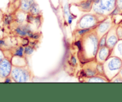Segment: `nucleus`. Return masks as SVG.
Returning <instances> with one entry per match:
<instances>
[{
  "label": "nucleus",
  "mask_w": 122,
  "mask_h": 102,
  "mask_svg": "<svg viewBox=\"0 0 122 102\" xmlns=\"http://www.w3.org/2000/svg\"><path fill=\"white\" fill-rule=\"evenodd\" d=\"M98 48L99 38L94 28L82 36L79 55L81 59L85 62L94 60Z\"/></svg>",
  "instance_id": "nucleus-1"
},
{
  "label": "nucleus",
  "mask_w": 122,
  "mask_h": 102,
  "mask_svg": "<svg viewBox=\"0 0 122 102\" xmlns=\"http://www.w3.org/2000/svg\"><path fill=\"white\" fill-rule=\"evenodd\" d=\"M116 0H94L90 13L107 17L112 14L116 8Z\"/></svg>",
  "instance_id": "nucleus-2"
},
{
  "label": "nucleus",
  "mask_w": 122,
  "mask_h": 102,
  "mask_svg": "<svg viewBox=\"0 0 122 102\" xmlns=\"http://www.w3.org/2000/svg\"><path fill=\"white\" fill-rule=\"evenodd\" d=\"M102 66L104 75L110 82L112 78L119 74L122 68V60L117 57L110 56L102 64Z\"/></svg>",
  "instance_id": "nucleus-3"
},
{
  "label": "nucleus",
  "mask_w": 122,
  "mask_h": 102,
  "mask_svg": "<svg viewBox=\"0 0 122 102\" xmlns=\"http://www.w3.org/2000/svg\"><path fill=\"white\" fill-rule=\"evenodd\" d=\"M106 17L97 15L92 13H88L82 15L77 21L75 30L81 29H92L102 21Z\"/></svg>",
  "instance_id": "nucleus-4"
},
{
  "label": "nucleus",
  "mask_w": 122,
  "mask_h": 102,
  "mask_svg": "<svg viewBox=\"0 0 122 102\" xmlns=\"http://www.w3.org/2000/svg\"><path fill=\"white\" fill-rule=\"evenodd\" d=\"M11 77L15 83H28L32 81V73L29 67L13 66Z\"/></svg>",
  "instance_id": "nucleus-5"
},
{
  "label": "nucleus",
  "mask_w": 122,
  "mask_h": 102,
  "mask_svg": "<svg viewBox=\"0 0 122 102\" xmlns=\"http://www.w3.org/2000/svg\"><path fill=\"white\" fill-rule=\"evenodd\" d=\"M112 15L107 17L104 20L100 23L95 27V31L99 39L103 36L107 34L110 30L114 26Z\"/></svg>",
  "instance_id": "nucleus-6"
},
{
  "label": "nucleus",
  "mask_w": 122,
  "mask_h": 102,
  "mask_svg": "<svg viewBox=\"0 0 122 102\" xmlns=\"http://www.w3.org/2000/svg\"><path fill=\"white\" fill-rule=\"evenodd\" d=\"M111 52L112 49L107 45L102 47H99L95 56V60L98 64H102L110 56Z\"/></svg>",
  "instance_id": "nucleus-7"
},
{
  "label": "nucleus",
  "mask_w": 122,
  "mask_h": 102,
  "mask_svg": "<svg viewBox=\"0 0 122 102\" xmlns=\"http://www.w3.org/2000/svg\"><path fill=\"white\" fill-rule=\"evenodd\" d=\"M13 65L11 62L7 58H4L0 62V78L5 79L6 77L10 76Z\"/></svg>",
  "instance_id": "nucleus-8"
},
{
  "label": "nucleus",
  "mask_w": 122,
  "mask_h": 102,
  "mask_svg": "<svg viewBox=\"0 0 122 102\" xmlns=\"http://www.w3.org/2000/svg\"><path fill=\"white\" fill-rule=\"evenodd\" d=\"M117 25H114L106 34V45L112 49L119 40L116 33Z\"/></svg>",
  "instance_id": "nucleus-9"
},
{
  "label": "nucleus",
  "mask_w": 122,
  "mask_h": 102,
  "mask_svg": "<svg viewBox=\"0 0 122 102\" xmlns=\"http://www.w3.org/2000/svg\"><path fill=\"white\" fill-rule=\"evenodd\" d=\"M15 32L17 35L23 37L31 36L33 35L30 26L28 24V23H25L19 24L17 27L15 28Z\"/></svg>",
  "instance_id": "nucleus-10"
},
{
  "label": "nucleus",
  "mask_w": 122,
  "mask_h": 102,
  "mask_svg": "<svg viewBox=\"0 0 122 102\" xmlns=\"http://www.w3.org/2000/svg\"><path fill=\"white\" fill-rule=\"evenodd\" d=\"M88 64L85 65V68H83V70L84 71L85 77H92V76L99 75L98 71L97 70V62L95 59L91 60V61L88 62Z\"/></svg>",
  "instance_id": "nucleus-11"
},
{
  "label": "nucleus",
  "mask_w": 122,
  "mask_h": 102,
  "mask_svg": "<svg viewBox=\"0 0 122 102\" xmlns=\"http://www.w3.org/2000/svg\"><path fill=\"white\" fill-rule=\"evenodd\" d=\"M94 0H84L77 4L80 10L85 13H90L92 10Z\"/></svg>",
  "instance_id": "nucleus-12"
},
{
  "label": "nucleus",
  "mask_w": 122,
  "mask_h": 102,
  "mask_svg": "<svg viewBox=\"0 0 122 102\" xmlns=\"http://www.w3.org/2000/svg\"><path fill=\"white\" fill-rule=\"evenodd\" d=\"M11 62L13 66H25L27 65V60L25 56L13 55L11 59Z\"/></svg>",
  "instance_id": "nucleus-13"
},
{
  "label": "nucleus",
  "mask_w": 122,
  "mask_h": 102,
  "mask_svg": "<svg viewBox=\"0 0 122 102\" xmlns=\"http://www.w3.org/2000/svg\"><path fill=\"white\" fill-rule=\"evenodd\" d=\"M83 82L86 83H106L109 82L108 79L103 75H97L92 77H85L83 78Z\"/></svg>",
  "instance_id": "nucleus-14"
},
{
  "label": "nucleus",
  "mask_w": 122,
  "mask_h": 102,
  "mask_svg": "<svg viewBox=\"0 0 122 102\" xmlns=\"http://www.w3.org/2000/svg\"><path fill=\"white\" fill-rule=\"evenodd\" d=\"M35 2V0H20L19 9L29 13L31 7Z\"/></svg>",
  "instance_id": "nucleus-15"
},
{
  "label": "nucleus",
  "mask_w": 122,
  "mask_h": 102,
  "mask_svg": "<svg viewBox=\"0 0 122 102\" xmlns=\"http://www.w3.org/2000/svg\"><path fill=\"white\" fill-rule=\"evenodd\" d=\"M110 56L117 57L122 60V40H119L112 49Z\"/></svg>",
  "instance_id": "nucleus-16"
},
{
  "label": "nucleus",
  "mask_w": 122,
  "mask_h": 102,
  "mask_svg": "<svg viewBox=\"0 0 122 102\" xmlns=\"http://www.w3.org/2000/svg\"><path fill=\"white\" fill-rule=\"evenodd\" d=\"M28 14L29 13H26V12L19 9L15 15L17 22L19 24H22L26 22L27 21Z\"/></svg>",
  "instance_id": "nucleus-17"
},
{
  "label": "nucleus",
  "mask_w": 122,
  "mask_h": 102,
  "mask_svg": "<svg viewBox=\"0 0 122 102\" xmlns=\"http://www.w3.org/2000/svg\"><path fill=\"white\" fill-rule=\"evenodd\" d=\"M29 14H31L32 15L35 17L36 16H39L40 14H41V11L40 8H39V5H38V4L36 2H35L33 4V5L31 7L30 9V11L29 13Z\"/></svg>",
  "instance_id": "nucleus-18"
},
{
  "label": "nucleus",
  "mask_w": 122,
  "mask_h": 102,
  "mask_svg": "<svg viewBox=\"0 0 122 102\" xmlns=\"http://www.w3.org/2000/svg\"><path fill=\"white\" fill-rule=\"evenodd\" d=\"M118 14H122V0H116V8L112 15Z\"/></svg>",
  "instance_id": "nucleus-19"
},
{
  "label": "nucleus",
  "mask_w": 122,
  "mask_h": 102,
  "mask_svg": "<svg viewBox=\"0 0 122 102\" xmlns=\"http://www.w3.org/2000/svg\"><path fill=\"white\" fill-rule=\"evenodd\" d=\"M13 55L19 56H24L25 55V47L19 46L15 50Z\"/></svg>",
  "instance_id": "nucleus-20"
},
{
  "label": "nucleus",
  "mask_w": 122,
  "mask_h": 102,
  "mask_svg": "<svg viewBox=\"0 0 122 102\" xmlns=\"http://www.w3.org/2000/svg\"><path fill=\"white\" fill-rule=\"evenodd\" d=\"M35 49L33 48L32 46H30V45H27V46L25 47V55L26 56H30L32 55V53L34 52Z\"/></svg>",
  "instance_id": "nucleus-21"
},
{
  "label": "nucleus",
  "mask_w": 122,
  "mask_h": 102,
  "mask_svg": "<svg viewBox=\"0 0 122 102\" xmlns=\"http://www.w3.org/2000/svg\"><path fill=\"white\" fill-rule=\"evenodd\" d=\"M116 33L119 40H122V24L117 25L116 28Z\"/></svg>",
  "instance_id": "nucleus-22"
},
{
  "label": "nucleus",
  "mask_w": 122,
  "mask_h": 102,
  "mask_svg": "<svg viewBox=\"0 0 122 102\" xmlns=\"http://www.w3.org/2000/svg\"><path fill=\"white\" fill-rule=\"evenodd\" d=\"M106 46V34L99 39V47Z\"/></svg>",
  "instance_id": "nucleus-23"
},
{
  "label": "nucleus",
  "mask_w": 122,
  "mask_h": 102,
  "mask_svg": "<svg viewBox=\"0 0 122 102\" xmlns=\"http://www.w3.org/2000/svg\"><path fill=\"white\" fill-rule=\"evenodd\" d=\"M110 82H112V83H122V78L120 76V75L117 74L114 78H112V79Z\"/></svg>",
  "instance_id": "nucleus-24"
},
{
  "label": "nucleus",
  "mask_w": 122,
  "mask_h": 102,
  "mask_svg": "<svg viewBox=\"0 0 122 102\" xmlns=\"http://www.w3.org/2000/svg\"><path fill=\"white\" fill-rule=\"evenodd\" d=\"M4 82L6 83H11V82H14V81H13V79H12L11 76H9V77H7L5 78Z\"/></svg>",
  "instance_id": "nucleus-25"
},
{
  "label": "nucleus",
  "mask_w": 122,
  "mask_h": 102,
  "mask_svg": "<svg viewBox=\"0 0 122 102\" xmlns=\"http://www.w3.org/2000/svg\"><path fill=\"white\" fill-rule=\"evenodd\" d=\"M5 58V56L3 52L2 51V50L0 49V62L3 60Z\"/></svg>",
  "instance_id": "nucleus-26"
},
{
  "label": "nucleus",
  "mask_w": 122,
  "mask_h": 102,
  "mask_svg": "<svg viewBox=\"0 0 122 102\" xmlns=\"http://www.w3.org/2000/svg\"><path fill=\"white\" fill-rule=\"evenodd\" d=\"M5 42L4 40H2V39H0V48L2 47V46H5Z\"/></svg>",
  "instance_id": "nucleus-27"
},
{
  "label": "nucleus",
  "mask_w": 122,
  "mask_h": 102,
  "mask_svg": "<svg viewBox=\"0 0 122 102\" xmlns=\"http://www.w3.org/2000/svg\"><path fill=\"white\" fill-rule=\"evenodd\" d=\"M119 74L120 75V76L122 77V68H121V70H120V72H119Z\"/></svg>",
  "instance_id": "nucleus-28"
},
{
  "label": "nucleus",
  "mask_w": 122,
  "mask_h": 102,
  "mask_svg": "<svg viewBox=\"0 0 122 102\" xmlns=\"http://www.w3.org/2000/svg\"><path fill=\"white\" fill-rule=\"evenodd\" d=\"M80 1H84V0H79Z\"/></svg>",
  "instance_id": "nucleus-29"
}]
</instances>
